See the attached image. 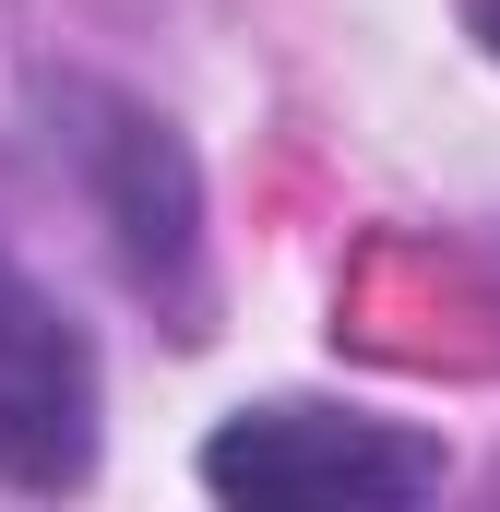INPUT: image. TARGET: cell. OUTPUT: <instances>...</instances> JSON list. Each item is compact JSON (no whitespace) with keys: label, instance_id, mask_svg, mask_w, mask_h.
Listing matches in <instances>:
<instances>
[{"label":"cell","instance_id":"obj_3","mask_svg":"<svg viewBox=\"0 0 500 512\" xmlns=\"http://www.w3.org/2000/svg\"><path fill=\"white\" fill-rule=\"evenodd\" d=\"M96 120L108 131H84V155H96V203H108V239H120L131 286L191 298V227H203L191 155L167 143V120H143V108H96Z\"/></svg>","mask_w":500,"mask_h":512},{"label":"cell","instance_id":"obj_4","mask_svg":"<svg viewBox=\"0 0 500 512\" xmlns=\"http://www.w3.org/2000/svg\"><path fill=\"white\" fill-rule=\"evenodd\" d=\"M489 36H500V0H489Z\"/></svg>","mask_w":500,"mask_h":512},{"label":"cell","instance_id":"obj_2","mask_svg":"<svg viewBox=\"0 0 500 512\" xmlns=\"http://www.w3.org/2000/svg\"><path fill=\"white\" fill-rule=\"evenodd\" d=\"M84 477H96V346L24 262H0V489H84Z\"/></svg>","mask_w":500,"mask_h":512},{"label":"cell","instance_id":"obj_1","mask_svg":"<svg viewBox=\"0 0 500 512\" xmlns=\"http://www.w3.org/2000/svg\"><path fill=\"white\" fill-rule=\"evenodd\" d=\"M453 477V453L405 417H358V405H239L203 441V489L262 512H405Z\"/></svg>","mask_w":500,"mask_h":512}]
</instances>
